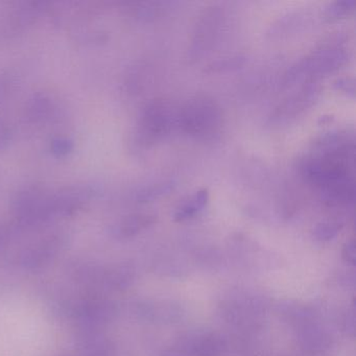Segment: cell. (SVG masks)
I'll return each mask as SVG.
<instances>
[{
    "label": "cell",
    "instance_id": "6da1fadb",
    "mask_svg": "<svg viewBox=\"0 0 356 356\" xmlns=\"http://www.w3.org/2000/svg\"><path fill=\"white\" fill-rule=\"evenodd\" d=\"M324 149L307 160L303 175L320 188L323 200L330 206L349 205L355 199L354 145L339 143L331 137Z\"/></svg>",
    "mask_w": 356,
    "mask_h": 356
},
{
    "label": "cell",
    "instance_id": "7a4b0ae2",
    "mask_svg": "<svg viewBox=\"0 0 356 356\" xmlns=\"http://www.w3.org/2000/svg\"><path fill=\"white\" fill-rule=\"evenodd\" d=\"M222 122V108L207 95L193 97L178 112V126L185 134L199 140L216 138Z\"/></svg>",
    "mask_w": 356,
    "mask_h": 356
},
{
    "label": "cell",
    "instance_id": "3957f363",
    "mask_svg": "<svg viewBox=\"0 0 356 356\" xmlns=\"http://www.w3.org/2000/svg\"><path fill=\"white\" fill-rule=\"evenodd\" d=\"M348 60L349 54L347 49H343L341 45L334 43L323 45L303 59L296 62L284 74L283 84L289 86L305 76L309 78L308 82L314 81L339 70L347 63Z\"/></svg>",
    "mask_w": 356,
    "mask_h": 356
},
{
    "label": "cell",
    "instance_id": "277c9868",
    "mask_svg": "<svg viewBox=\"0 0 356 356\" xmlns=\"http://www.w3.org/2000/svg\"><path fill=\"white\" fill-rule=\"evenodd\" d=\"M176 124H178V113L170 103L163 99L149 102L139 115L135 143L141 147L157 143L168 136Z\"/></svg>",
    "mask_w": 356,
    "mask_h": 356
},
{
    "label": "cell",
    "instance_id": "5b68a950",
    "mask_svg": "<svg viewBox=\"0 0 356 356\" xmlns=\"http://www.w3.org/2000/svg\"><path fill=\"white\" fill-rule=\"evenodd\" d=\"M72 277L87 286L122 289L130 282V270L124 266H103L95 264H76L72 266Z\"/></svg>",
    "mask_w": 356,
    "mask_h": 356
},
{
    "label": "cell",
    "instance_id": "8992f818",
    "mask_svg": "<svg viewBox=\"0 0 356 356\" xmlns=\"http://www.w3.org/2000/svg\"><path fill=\"white\" fill-rule=\"evenodd\" d=\"M51 3L47 1H24L14 5L6 14L1 34L13 37L26 32L43 16L49 15Z\"/></svg>",
    "mask_w": 356,
    "mask_h": 356
},
{
    "label": "cell",
    "instance_id": "52a82bcc",
    "mask_svg": "<svg viewBox=\"0 0 356 356\" xmlns=\"http://www.w3.org/2000/svg\"><path fill=\"white\" fill-rule=\"evenodd\" d=\"M320 91V86L316 85L314 81L307 82V85H304L300 90L296 91L276 108L268 118V124L270 127H281L282 124H291L316 103Z\"/></svg>",
    "mask_w": 356,
    "mask_h": 356
},
{
    "label": "cell",
    "instance_id": "ba28073f",
    "mask_svg": "<svg viewBox=\"0 0 356 356\" xmlns=\"http://www.w3.org/2000/svg\"><path fill=\"white\" fill-rule=\"evenodd\" d=\"M68 235L65 232L51 233L44 238L29 247L19 258L20 264L26 270H39L49 266L63 251L67 245Z\"/></svg>",
    "mask_w": 356,
    "mask_h": 356
},
{
    "label": "cell",
    "instance_id": "9c48e42d",
    "mask_svg": "<svg viewBox=\"0 0 356 356\" xmlns=\"http://www.w3.org/2000/svg\"><path fill=\"white\" fill-rule=\"evenodd\" d=\"M222 26V13L218 8H209L204 12L193 32L189 59H199L213 47Z\"/></svg>",
    "mask_w": 356,
    "mask_h": 356
},
{
    "label": "cell",
    "instance_id": "30bf717a",
    "mask_svg": "<svg viewBox=\"0 0 356 356\" xmlns=\"http://www.w3.org/2000/svg\"><path fill=\"white\" fill-rule=\"evenodd\" d=\"M114 312L115 310L111 303L97 298L78 300L68 307V314L84 329H97L99 325L111 320Z\"/></svg>",
    "mask_w": 356,
    "mask_h": 356
},
{
    "label": "cell",
    "instance_id": "8fae6325",
    "mask_svg": "<svg viewBox=\"0 0 356 356\" xmlns=\"http://www.w3.org/2000/svg\"><path fill=\"white\" fill-rule=\"evenodd\" d=\"M224 339L216 334L193 335L163 350L158 356H220L226 350Z\"/></svg>",
    "mask_w": 356,
    "mask_h": 356
},
{
    "label": "cell",
    "instance_id": "7c38bea8",
    "mask_svg": "<svg viewBox=\"0 0 356 356\" xmlns=\"http://www.w3.org/2000/svg\"><path fill=\"white\" fill-rule=\"evenodd\" d=\"M59 115V104L49 92H34L24 102L22 118L24 122L30 126H45L55 122Z\"/></svg>",
    "mask_w": 356,
    "mask_h": 356
},
{
    "label": "cell",
    "instance_id": "4fadbf2b",
    "mask_svg": "<svg viewBox=\"0 0 356 356\" xmlns=\"http://www.w3.org/2000/svg\"><path fill=\"white\" fill-rule=\"evenodd\" d=\"M157 216L151 213H134L118 220L111 229L112 236L118 239H127L136 236L143 231L153 226Z\"/></svg>",
    "mask_w": 356,
    "mask_h": 356
},
{
    "label": "cell",
    "instance_id": "5bb4252c",
    "mask_svg": "<svg viewBox=\"0 0 356 356\" xmlns=\"http://www.w3.org/2000/svg\"><path fill=\"white\" fill-rule=\"evenodd\" d=\"M209 201L208 189H200L183 202L174 213L175 222H185L191 220L203 211Z\"/></svg>",
    "mask_w": 356,
    "mask_h": 356
},
{
    "label": "cell",
    "instance_id": "9a60e30c",
    "mask_svg": "<svg viewBox=\"0 0 356 356\" xmlns=\"http://www.w3.org/2000/svg\"><path fill=\"white\" fill-rule=\"evenodd\" d=\"M172 189V182L152 185V186L139 189V191L135 193V200H136V202H138V203H147V202L157 200L158 197H162V195H166V193H170Z\"/></svg>",
    "mask_w": 356,
    "mask_h": 356
},
{
    "label": "cell",
    "instance_id": "2e32d148",
    "mask_svg": "<svg viewBox=\"0 0 356 356\" xmlns=\"http://www.w3.org/2000/svg\"><path fill=\"white\" fill-rule=\"evenodd\" d=\"M355 8V1L354 0H343V1H335V3H329L325 8L324 15L325 19L328 22H334L339 19L343 16L349 15Z\"/></svg>",
    "mask_w": 356,
    "mask_h": 356
},
{
    "label": "cell",
    "instance_id": "e0dca14e",
    "mask_svg": "<svg viewBox=\"0 0 356 356\" xmlns=\"http://www.w3.org/2000/svg\"><path fill=\"white\" fill-rule=\"evenodd\" d=\"M76 143L67 136H55L49 140V151L54 157L66 158L74 151Z\"/></svg>",
    "mask_w": 356,
    "mask_h": 356
},
{
    "label": "cell",
    "instance_id": "ac0fdd59",
    "mask_svg": "<svg viewBox=\"0 0 356 356\" xmlns=\"http://www.w3.org/2000/svg\"><path fill=\"white\" fill-rule=\"evenodd\" d=\"M343 227V222H337V220L322 222L316 225V228H314V235L320 241H332L333 238H335L339 235Z\"/></svg>",
    "mask_w": 356,
    "mask_h": 356
},
{
    "label": "cell",
    "instance_id": "d6986e66",
    "mask_svg": "<svg viewBox=\"0 0 356 356\" xmlns=\"http://www.w3.org/2000/svg\"><path fill=\"white\" fill-rule=\"evenodd\" d=\"M17 79L11 72H0V107H3L15 91Z\"/></svg>",
    "mask_w": 356,
    "mask_h": 356
},
{
    "label": "cell",
    "instance_id": "ffe728a7",
    "mask_svg": "<svg viewBox=\"0 0 356 356\" xmlns=\"http://www.w3.org/2000/svg\"><path fill=\"white\" fill-rule=\"evenodd\" d=\"M245 58L243 56H235V57L225 58V59L218 60L213 63L207 66L208 74H214V72H229V70H237L245 64Z\"/></svg>",
    "mask_w": 356,
    "mask_h": 356
},
{
    "label": "cell",
    "instance_id": "44dd1931",
    "mask_svg": "<svg viewBox=\"0 0 356 356\" xmlns=\"http://www.w3.org/2000/svg\"><path fill=\"white\" fill-rule=\"evenodd\" d=\"M14 129L10 120L0 116V152L6 151L13 141Z\"/></svg>",
    "mask_w": 356,
    "mask_h": 356
},
{
    "label": "cell",
    "instance_id": "7402d4cb",
    "mask_svg": "<svg viewBox=\"0 0 356 356\" xmlns=\"http://www.w3.org/2000/svg\"><path fill=\"white\" fill-rule=\"evenodd\" d=\"M22 231L24 230L22 227L14 220L9 222H5V224H0V248L9 243L15 235Z\"/></svg>",
    "mask_w": 356,
    "mask_h": 356
},
{
    "label": "cell",
    "instance_id": "603a6c76",
    "mask_svg": "<svg viewBox=\"0 0 356 356\" xmlns=\"http://www.w3.org/2000/svg\"><path fill=\"white\" fill-rule=\"evenodd\" d=\"M341 254H343V259L345 260L347 264H351V266H355L356 248L354 239H351V241H347V243H345Z\"/></svg>",
    "mask_w": 356,
    "mask_h": 356
},
{
    "label": "cell",
    "instance_id": "cb8c5ba5",
    "mask_svg": "<svg viewBox=\"0 0 356 356\" xmlns=\"http://www.w3.org/2000/svg\"><path fill=\"white\" fill-rule=\"evenodd\" d=\"M334 87L337 90L343 91L347 95L354 97L355 93V86H354V80L351 78H341L335 81Z\"/></svg>",
    "mask_w": 356,
    "mask_h": 356
}]
</instances>
